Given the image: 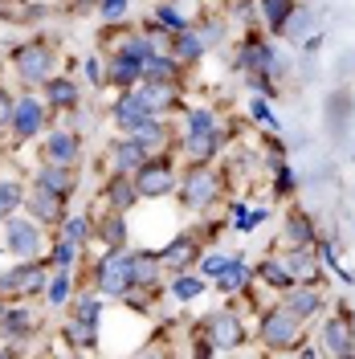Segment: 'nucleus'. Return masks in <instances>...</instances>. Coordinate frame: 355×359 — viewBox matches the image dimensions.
<instances>
[{"label":"nucleus","mask_w":355,"mask_h":359,"mask_svg":"<svg viewBox=\"0 0 355 359\" xmlns=\"http://www.w3.org/2000/svg\"><path fill=\"white\" fill-rule=\"evenodd\" d=\"M102 237L111 241V249H123V212H111V221L102 224Z\"/></svg>","instance_id":"a18cd8bd"},{"label":"nucleus","mask_w":355,"mask_h":359,"mask_svg":"<svg viewBox=\"0 0 355 359\" xmlns=\"http://www.w3.org/2000/svg\"><path fill=\"white\" fill-rule=\"evenodd\" d=\"M33 331V311H25V306H4L0 311V335L4 339H21Z\"/></svg>","instance_id":"412c9836"},{"label":"nucleus","mask_w":355,"mask_h":359,"mask_svg":"<svg viewBox=\"0 0 355 359\" xmlns=\"http://www.w3.org/2000/svg\"><path fill=\"white\" fill-rule=\"evenodd\" d=\"M0 311H4V294H0Z\"/></svg>","instance_id":"6e6d98bb"},{"label":"nucleus","mask_w":355,"mask_h":359,"mask_svg":"<svg viewBox=\"0 0 355 359\" xmlns=\"http://www.w3.org/2000/svg\"><path fill=\"white\" fill-rule=\"evenodd\" d=\"M290 13H294V0H262V17H266V25L274 33H282Z\"/></svg>","instance_id":"473e14b6"},{"label":"nucleus","mask_w":355,"mask_h":359,"mask_svg":"<svg viewBox=\"0 0 355 359\" xmlns=\"http://www.w3.org/2000/svg\"><path fill=\"white\" fill-rule=\"evenodd\" d=\"M204 327H208V343L213 347H221V351H233V347H241L245 343V327L241 318L233 311H217L204 318Z\"/></svg>","instance_id":"0eeeda50"},{"label":"nucleus","mask_w":355,"mask_h":359,"mask_svg":"<svg viewBox=\"0 0 355 359\" xmlns=\"http://www.w3.org/2000/svg\"><path fill=\"white\" fill-rule=\"evenodd\" d=\"M86 237H90V221L86 217H69L66 221V241L69 245H82Z\"/></svg>","instance_id":"37998d69"},{"label":"nucleus","mask_w":355,"mask_h":359,"mask_svg":"<svg viewBox=\"0 0 355 359\" xmlns=\"http://www.w3.org/2000/svg\"><path fill=\"white\" fill-rule=\"evenodd\" d=\"M184 127H188V135H213L217 131V123H213V114L208 111H188Z\"/></svg>","instance_id":"58836bf2"},{"label":"nucleus","mask_w":355,"mask_h":359,"mask_svg":"<svg viewBox=\"0 0 355 359\" xmlns=\"http://www.w3.org/2000/svg\"><path fill=\"white\" fill-rule=\"evenodd\" d=\"M107 196H111L114 212H131V204L139 201V188H135V180H127L123 172L111 180V188H107Z\"/></svg>","instance_id":"b1692460"},{"label":"nucleus","mask_w":355,"mask_h":359,"mask_svg":"<svg viewBox=\"0 0 355 359\" xmlns=\"http://www.w3.org/2000/svg\"><path fill=\"white\" fill-rule=\"evenodd\" d=\"M74 257H78V245H69L66 237H62V241H58V249H53V266L69 269V266H74Z\"/></svg>","instance_id":"de8ad7c7"},{"label":"nucleus","mask_w":355,"mask_h":359,"mask_svg":"<svg viewBox=\"0 0 355 359\" xmlns=\"http://www.w3.org/2000/svg\"><path fill=\"white\" fill-rule=\"evenodd\" d=\"M0 359H13V351H0Z\"/></svg>","instance_id":"5fc2aeb1"},{"label":"nucleus","mask_w":355,"mask_h":359,"mask_svg":"<svg viewBox=\"0 0 355 359\" xmlns=\"http://www.w3.org/2000/svg\"><path fill=\"white\" fill-rule=\"evenodd\" d=\"M286 241L290 249H314V221L307 212H286Z\"/></svg>","instance_id":"aec40b11"},{"label":"nucleus","mask_w":355,"mask_h":359,"mask_svg":"<svg viewBox=\"0 0 355 359\" xmlns=\"http://www.w3.org/2000/svg\"><path fill=\"white\" fill-rule=\"evenodd\" d=\"M319 347L327 351L331 359H355V335H351V323L343 318V314H335L323 323V331H319Z\"/></svg>","instance_id":"39448f33"},{"label":"nucleus","mask_w":355,"mask_h":359,"mask_svg":"<svg viewBox=\"0 0 355 359\" xmlns=\"http://www.w3.org/2000/svg\"><path fill=\"white\" fill-rule=\"evenodd\" d=\"M86 78L94 86H107V66H102L98 57H86Z\"/></svg>","instance_id":"8fccbe9b"},{"label":"nucleus","mask_w":355,"mask_h":359,"mask_svg":"<svg viewBox=\"0 0 355 359\" xmlns=\"http://www.w3.org/2000/svg\"><path fill=\"white\" fill-rule=\"evenodd\" d=\"M45 94H49L53 107H74V102H78V86H74L69 78H49V82H45Z\"/></svg>","instance_id":"bb28decb"},{"label":"nucleus","mask_w":355,"mask_h":359,"mask_svg":"<svg viewBox=\"0 0 355 359\" xmlns=\"http://www.w3.org/2000/svg\"><path fill=\"white\" fill-rule=\"evenodd\" d=\"M17 278H21V294H37L49 286V273L41 266H21L17 269Z\"/></svg>","instance_id":"e433bc0d"},{"label":"nucleus","mask_w":355,"mask_h":359,"mask_svg":"<svg viewBox=\"0 0 355 359\" xmlns=\"http://www.w3.org/2000/svg\"><path fill=\"white\" fill-rule=\"evenodd\" d=\"M94 278H98V290L111 294V298H123V294L131 290V282H127V269H123V249H111V253L98 262Z\"/></svg>","instance_id":"1a4fd4ad"},{"label":"nucleus","mask_w":355,"mask_h":359,"mask_svg":"<svg viewBox=\"0 0 355 359\" xmlns=\"http://www.w3.org/2000/svg\"><path fill=\"white\" fill-rule=\"evenodd\" d=\"M33 188H45V192H53V196L66 201L69 192H74V172H69V168H58V163H41Z\"/></svg>","instance_id":"a211bd4d"},{"label":"nucleus","mask_w":355,"mask_h":359,"mask_svg":"<svg viewBox=\"0 0 355 359\" xmlns=\"http://www.w3.org/2000/svg\"><path fill=\"white\" fill-rule=\"evenodd\" d=\"M196 253H200V245L192 241V237H176V241H172V245H163V253H156V257H159V266L180 269V266H188Z\"/></svg>","instance_id":"4be33fe9"},{"label":"nucleus","mask_w":355,"mask_h":359,"mask_svg":"<svg viewBox=\"0 0 355 359\" xmlns=\"http://www.w3.org/2000/svg\"><path fill=\"white\" fill-rule=\"evenodd\" d=\"M176 74H180V66L168 53H152L143 62V82H163V78H176Z\"/></svg>","instance_id":"a878e982"},{"label":"nucleus","mask_w":355,"mask_h":359,"mask_svg":"<svg viewBox=\"0 0 355 359\" xmlns=\"http://www.w3.org/2000/svg\"><path fill=\"white\" fill-rule=\"evenodd\" d=\"M152 118H159V114L143 102V94H139V90H127V94L114 102V123H119L127 135H135L143 123H152Z\"/></svg>","instance_id":"6e6552de"},{"label":"nucleus","mask_w":355,"mask_h":359,"mask_svg":"<svg viewBox=\"0 0 355 359\" xmlns=\"http://www.w3.org/2000/svg\"><path fill=\"white\" fill-rule=\"evenodd\" d=\"M269 221V208H253L249 217H245V229H257V224H266Z\"/></svg>","instance_id":"864d4df0"},{"label":"nucleus","mask_w":355,"mask_h":359,"mask_svg":"<svg viewBox=\"0 0 355 359\" xmlns=\"http://www.w3.org/2000/svg\"><path fill=\"white\" fill-rule=\"evenodd\" d=\"M4 249L21 262H33L41 249V224L33 217H4Z\"/></svg>","instance_id":"f03ea898"},{"label":"nucleus","mask_w":355,"mask_h":359,"mask_svg":"<svg viewBox=\"0 0 355 359\" xmlns=\"http://www.w3.org/2000/svg\"><path fill=\"white\" fill-rule=\"evenodd\" d=\"M135 188H139V196H168V192L176 188L172 163H168V159H147V163L135 172Z\"/></svg>","instance_id":"423d86ee"},{"label":"nucleus","mask_w":355,"mask_h":359,"mask_svg":"<svg viewBox=\"0 0 355 359\" xmlns=\"http://www.w3.org/2000/svg\"><path fill=\"white\" fill-rule=\"evenodd\" d=\"M127 4H131V0H98V17H102V21H123V13H127Z\"/></svg>","instance_id":"c03bdc74"},{"label":"nucleus","mask_w":355,"mask_h":359,"mask_svg":"<svg viewBox=\"0 0 355 359\" xmlns=\"http://www.w3.org/2000/svg\"><path fill=\"white\" fill-rule=\"evenodd\" d=\"M282 266L294 278V286H314L319 282V253L314 249H286Z\"/></svg>","instance_id":"f8f14e48"},{"label":"nucleus","mask_w":355,"mask_h":359,"mask_svg":"<svg viewBox=\"0 0 355 359\" xmlns=\"http://www.w3.org/2000/svg\"><path fill=\"white\" fill-rule=\"evenodd\" d=\"M156 21H159V29H172V33H184V29H188V21L180 17V13L172 8V4H163V8H159V13H156Z\"/></svg>","instance_id":"79ce46f5"},{"label":"nucleus","mask_w":355,"mask_h":359,"mask_svg":"<svg viewBox=\"0 0 355 359\" xmlns=\"http://www.w3.org/2000/svg\"><path fill=\"white\" fill-rule=\"evenodd\" d=\"M53 66H58V53L49 45H25L17 49V69H21L25 82H49L53 78Z\"/></svg>","instance_id":"7ed1b4c3"},{"label":"nucleus","mask_w":355,"mask_h":359,"mask_svg":"<svg viewBox=\"0 0 355 359\" xmlns=\"http://www.w3.org/2000/svg\"><path fill=\"white\" fill-rule=\"evenodd\" d=\"M172 294L184 298V302H192V298L204 294V282H200V278H176V282H172Z\"/></svg>","instance_id":"a19ab883"},{"label":"nucleus","mask_w":355,"mask_h":359,"mask_svg":"<svg viewBox=\"0 0 355 359\" xmlns=\"http://www.w3.org/2000/svg\"><path fill=\"white\" fill-rule=\"evenodd\" d=\"M78 135L74 131H53L45 143V163H58V168H74L78 163Z\"/></svg>","instance_id":"2eb2a0df"},{"label":"nucleus","mask_w":355,"mask_h":359,"mask_svg":"<svg viewBox=\"0 0 355 359\" xmlns=\"http://www.w3.org/2000/svg\"><path fill=\"white\" fill-rule=\"evenodd\" d=\"M21 201H25L21 184H17V180H0V221H4V217H13V212L21 208Z\"/></svg>","instance_id":"2f4dec72"},{"label":"nucleus","mask_w":355,"mask_h":359,"mask_svg":"<svg viewBox=\"0 0 355 359\" xmlns=\"http://www.w3.org/2000/svg\"><path fill=\"white\" fill-rule=\"evenodd\" d=\"M25 201H29V212H33V221L37 224H62L66 221V212H62V196H53V192H45V188H33Z\"/></svg>","instance_id":"dca6fc26"},{"label":"nucleus","mask_w":355,"mask_h":359,"mask_svg":"<svg viewBox=\"0 0 355 359\" xmlns=\"http://www.w3.org/2000/svg\"><path fill=\"white\" fill-rule=\"evenodd\" d=\"M294 184H298V180H294V172H290L286 163H278V192H290Z\"/></svg>","instance_id":"603ef678"},{"label":"nucleus","mask_w":355,"mask_h":359,"mask_svg":"<svg viewBox=\"0 0 355 359\" xmlns=\"http://www.w3.org/2000/svg\"><path fill=\"white\" fill-rule=\"evenodd\" d=\"M176 57L180 62H196L200 53H204V41H200V33H192V29H184V33H176Z\"/></svg>","instance_id":"72a5a7b5"},{"label":"nucleus","mask_w":355,"mask_h":359,"mask_svg":"<svg viewBox=\"0 0 355 359\" xmlns=\"http://www.w3.org/2000/svg\"><path fill=\"white\" fill-rule=\"evenodd\" d=\"M123 269H127L131 290H135V286H156L159 257H156V253H139V249H123Z\"/></svg>","instance_id":"9b49d317"},{"label":"nucleus","mask_w":355,"mask_h":359,"mask_svg":"<svg viewBox=\"0 0 355 359\" xmlns=\"http://www.w3.org/2000/svg\"><path fill=\"white\" fill-rule=\"evenodd\" d=\"M237 66L249 69V74H262V78H269V82L282 78V69H286L282 57H278V49H274L269 41H249L241 49V57H237Z\"/></svg>","instance_id":"20e7f679"},{"label":"nucleus","mask_w":355,"mask_h":359,"mask_svg":"<svg viewBox=\"0 0 355 359\" xmlns=\"http://www.w3.org/2000/svg\"><path fill=\"white\" fill-rule=\"evenodd\" d=\"M66 298H69V273L58 269V273L49 278V302H53V306H66Z\"/></svg>","instance_id":"ea45409f"},{"label":"nucleus","mask_w":355,"mask_h":359,"mask_svg":"<svg viewBox=\"0 0 355 359\" xmlns=\"http://www.w3.org/2000/svg\"><path fill=\"white\" fill-rule=\"evenodd\" d=\"M107 82L131 90V82H143V62H135L127 53H114V62L107 66Z\"/></svg>","instance_id":"6ab92c4d"},{"label":"nucleus","mask_w":355,"mask_h":359,"mask_svg":"<svg viewBox=\"0 0 355 359\" xmlns=\"http://www.w3.org/2000/svg\"><path fill=\"white\" fill-rule=\"evenodd\" d=\"M249 114H253L257 123H266L269 131H278V118H274V111H269L266 98H253V102H249Z\"/></svg>","instance_id":"49530a36"},{"label":"nucleus","mask_w":355,"mask_h":359,"mask_svg":"<svg viewBox=\"0 0 355 359\" xmlns=\"http://www.w3.org/2000/svg\"><path fill=\"white\" fill-rule=\"evenodd\" d=\"M180 192H184L188 208H208V204L217 201V176L204 172V168H192V176L180 184Z\"/></svg>","instance_id":"9d476101"},{"label":"nucleus","mask_w":355,"mask_h":359,"mask_svg":"<svg viewBox=\"0 0 355 359\" xmlns=\"http://www.w3.org/2000/svg\"><path fill=\"white\" fill-rule=\"evenodd\" d=\"M184 151H188V159H196V163L213 159L217 151H221V131H213V135H188V139H184Z\"/></svg>","instance_id":"393cba45"},{"label":"nucleus","mask_w":355,"mask_h":359,"mask_svg":"<svg viewBox=\"0 0 355 359\" xmlns=\"http://www.w3.org/2000/svg\"><path fill=\"white\" fill-rule=\"evenodd\" d=\"M282 306H286L298 323H307V318H314V314L323 311V294H319V286H290Z\"/></svg>","instance_id":"4468645a"},{"label":"nucleus","mask_w":355,"mask_h":359,"mask_svg":"<svg viewBox=\"0 0 355 359\" xmlns=\"http://www.w3.org/2000/svg\"><path fill=\"white\" fill-rule=\"evenodd\" d=\"M298 335H302V323L286 311V306H269L262 314V343L274 347V351H286V347H298Z\"/></svg>","instance_id":"f257e3e1"},{"label":"nucleus","mask_w":355,"mask_h":359,"mask_svg":"<svg viewBox=\"0 0 355 359\" xmlns=\"http://www.w3.org/2000/svg\"><path fill=\"white\" fill-rule=\"evenodd\" d=\"M135 139L147 147V156H152V151H159V147L168 143V127H163V118H152V123H143V127L135 131Z\"/></svg>","instance_id":"cd10ccee"},{"label":"nucleus","mask_w":355,"mask_h":359,"mask_svg":"<svg viewBox=\"0 0 355 359\" xmlns=\"http://www.w3.org/2000/svg\"><path fill=\"white\" fill-rule=\"evenodd\" d=\"M225 266H229V257H225V253H213V257H204V262H200V273H204V278H217Z\"/></svg>","instance_id":"09e8293b"},{"label":"nucleus","mask_w":355,"mask_h":359,"mask_svg":"<svg viewBox=\"0 0 355 359\" xmlns=\"http://www.w3.org/2000/svg\"><path fill=\"white\" fill-rule=\"evenodd\" d=\"M74 318H78V323H90V327H98V318H102V298H94V294L78 298V302H74Z\"/></svg>","instance_id":"c9c22d12"},{"label":"nucleus","mask_w":355,"mask_h":359,"mask_svg":"<svg viewBox=\"0 0 355 359\" xmlns=\"http://www.w3.org/2000/svg\"><path fill=\"white\" fill-rule=\"evenodd\" d=\"M66 339L74 343V347L90 351V347H98V327H90V323H78V318H69V323H66Z\"/></svg>","instance_id":"7c9ffc66"},{"label":"nucleus","mask_w":355,"mask_h":359,"mask_svg":"<svg viewBox=\"0 0 355 359\" xmlns=\"http://www.w3.org/2000/svg\"><path fill=\"white\" fill-rule=\"evenodd\" d=\"M119 53H127V57H135V62H147V57L159 53V49H156V41H147V37H127Z\"/></svg>","instance_id":"4c0bfd02"},{"label":"nucleus","mask_w":355,"mask_h":359,"mask_svg":"<svg viewBox=\"0 0 355 359\" xmlns=\"http://www.w3.org/2000/svg\"><path fill=\"white\" fill-rule=\"evenodd\" d=\"M139 94H143V102H147L156 114H163V107L172 102V82H143Z\"/></svg>","instance_id":"c756f323"},{"label":"nucleus","mask_w":355,"mask_h":359,"mask_svg":"<svg viewBox=\"0 0 355 359\" xmlns=\"http://www.w3.org/2000/svg\"><path fill=\"white\" fill-rule=\"evenodd\" d=\"M262 282L274 286V290H290V286H294V278L286 273L282 257H266V262H262Z\"/></svg>","instance_id":"c85d7f7f"},{"label":"nucleus","mask_w":355,"mask_h":359,"mask_svg":"<svg viewBox=\"0 0 355 359\" xmlns=\"http://www.w3.org/2000/svg\"><path fill=\"white\" fill-rule=\"evenodd\" d=\"M245 286H249V269H245V262L241 257H229V266L217 273V290L237 294V290H245Z\"/></svg>","instance_id":"5701e85b"},{"label":"nucleus","mask_w":355,"mask_h":359,"mask_svg":"<svg viewBox=\"0 0 355 359\" xmlns=\"http://www.w3.org/2000/svg\"><path fill=\"white\" fill-rule=\"evenodd\" d=\"M41 127H45V107L37 98H21L13 107V131H17V139H33Z\"/></svg>","instance_id":"ddd939ff"},{"label":"nucleus","mask_w":355,"mask_h":359,"mask_svg":"<svg viewBox=\"0 0 355 359\" xmlns=\"http://www.w3.org/2000/svg\"><path fill=\"white\" fill-rule=\"evenodd\" d=\"M13 107H17V102H13V94H8V90H0V123H13Z\"/></svg>","instance_id":"3c124183"},{"label":"nucleus","mask_w":355,"mask_h":359,"mask_svg":"<svg viewBox=\"0 0 355 359\" xmlns=\"http://www.w3.org/2000/svg\"><path fill=\"white\" fill-rule=\"evenodd\" d=\"M311 29H314L311 8H294V13L286 17V25H282V33H286V37H294V41H298V37H307Z\"/></svg>","instance_id":"f704fd0d"},{"label":"nucleus","mask_w":355,"mask_h":359,"mask_svg":"<svg viewBox=\"0 0 355 359\" xmlns=\"http://www.w3.org/2000/svg\"><path fill=\"white\" fill-rule=\"evenodd\" d=\"M111 159H114V172L131 176V172H139V168L147 163V147H143V143H139L135 135H127V139H119V143H114Z\"/></svg>","instance_id":"f3484780"}]
</instances>
